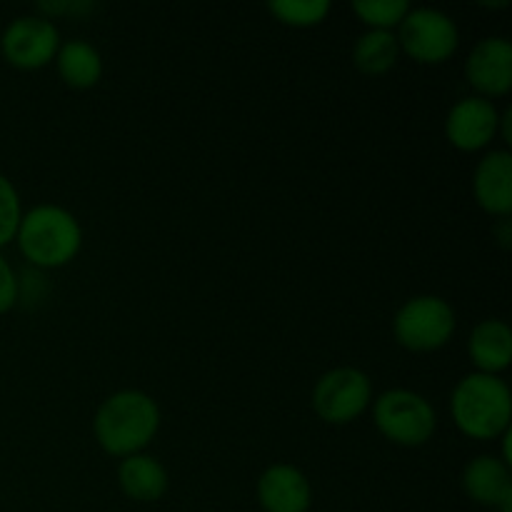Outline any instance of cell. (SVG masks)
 <instances>
[{
  "label": "cell",
  "instance_id": "obj_16",
  "mask_svg": "<svg viewBox=\"0 0 512 512\" xmlns=\"http://www.w3.org/2000/svg\"><path fill=\"white\" fill-rule=\"evenodd\" d=\"M55 68L68 88L88 90L103 78V55L88 40H65L55 55Z\"/></svg>",
  "mask_w": 512,
  "mask_h": 512
},
{
  "label": "cell",
  "instance_id": "obj_1",
  "mask_svg": "<svg viewBox=\"0 0 512 512\" xmlns=\"http://www.w3.org/2000/svg\"><path fill=\"white\" fill-rule=\"evenodd\" d=\"M160 408L153 395L125 388L108 395L93 418V433L100 448L113 458L143 453L160 430Z\"/></svg>",
  "mask_w": 512,
  "mask_h": 512
},
{
  "label": "cell",
  "instance_id": "obj_19",
  "mask_svg": "<svg viewBox=\"0 0 512 512\" xmlns=\"http://www.w3.org/2000/svg\"><path fill=\"white\" fill-rule=\"evenodd\" d=\"M413 5L408 0H355L353 10L368 30H398Z\"/></svg>",
  "mask_w": 512,
  "mask_h": 512
},
{
  "label": "cell",
  "instance_id": "obj_5",
  "mask_svg": "<svg viewBox=\"0 0 512 512\" xmlns=\"http://www.w3.org/2000/svg\"><path fill=\"white\" fill-rule=\"evenodd\" d=\"M458 328L453 305L440 295H415L398 308L393 318V335L405 350L433 353L448 345Z\"/></svg>",
  "mask_w": 512,
  "mask_h": 512
},
{
  "label": "cell",
  "instance_id": "obj_12",
  "mask_svg": "<svg viewBox=\"0 0 512 512\" xmlns=\"http://www.w3.org/2000/svg\"><path fill=\"white\" fill-rule=\"evenodd\" d=\"M463 490L473 503L512 512L510 465L495 455H478L463 468Z\"/></svg>",
  "mask_w": 512,
  "mask_h": 512
},
{
  "label": "cell",
  "instance_id": "obj_4",
  "mask_svg": "<svg viewBox=\"0 0 512 512\" xmlns=\"http://www.w3.org/2000/svg\"><path fill=\"white\" fill-rule=\"evenodd\" d=\"M373 420L380 435L403 448H420L438 430V415L430 400L408 388L380 393L373 403Z\"/></svg>",
  "mask_w": 512,
  "mask_h": 512
},
{
  "label": "cell",
  "instance_id": "obj_7",
  "mask_svg": "<svg viewBox=\"0 0 512 512\" xmlns=\"http://www.w3.org/2000/svg\"><path fill=\"white\" fill-rule=\"evenodd\" d=\"M315 415L328 425H348L358 420L373 403V383L368 373L353 365L328 370L310 395Z\"/></svg>",
  "mask_w": 512,
  "mask_h": 512
},
{
  "label": "cell",
  "instance_id": "obj_22",
  "mask_svg": "<svg viewBox=\"0 0 512 512\" xmlns=\"http://www.w3.org/2000/svg\"><path fill=\"white\" fill-rule=\"evenodd\" d=\"M18 305V273L0 253V315Z\"/></svg>",
  "mask_w": 512,
  "mask_h": 512
},
{
  "label": "cell",
  "instance_id": "obj_18",
  "mask_svg": "<svg viewBox=\"0 0 512 512\" xmlns=\"http://www.w3.org/2000/svg\"><path fill=\"white\" fill-rule=\"evenodd\" d=\"M268 10L290 28H313L320 25L330 13L328 0H273Z\"/></svg>",
  "mask_w": 512,
  "mask_h": 512
},
{
  "label": "cell",
  "instance_id": "obj_2",
  "mask_svg": "<svg viewBox=\"0 0 512 512\" xmlns=\"http://www.w3.org/2000/svg\"><path fill=\"white\" fill-rule=\"evenodd\" d=\"M15 243L30 268H65L83 248V225L63 205L40 203L23 210Z\"/></svg>",
  "mask_w": 512,
  "mask_h": 512
},
{
  "label": "cell",
  "instance_id": "obj_3",
  "mask_svg": "<svg viewBox=\"0 0 512 512\" xmlns=\"http://www.w3.org/2000/svg\"><path fill=\"white\" fill-rule=\"evenodd\" d=\"M450 415L463 435L495 440L510 430L512 393L500 375L468 373L450 395Z\"/></svg>",
  "mask_w": 512,
  "mask_h": 512
},
{
  "label": "cell",
  "instance_id": "obj_8",
  "mask_svg": "<svg viewBox=\"0 0 512 512\" xmlns=\"http://www.w3.org/2000/svg\"><path fill=\"white\" fill-rule=\"evenodd\" d=\"M60 30L45 15H18L0 35V53L13 68L40 70L53 63L60 48Z\"/></svg>",
  "mask_w": 512,
  "mask_h": 512
},
{
  "label": "cell",
  "instance_id": "obj_6",
  "mask_svg": "<svg viewBox=\"0 0 512 512\" xmlns=\"http://www.w3.org/2000/svg\"><path fill=\"white\" fill-rule=\"evenodd\" d=\"M395 35H398L400 53L423 65L445 63L460 45V30L453 15L430 5L410 8Z\"/></svg>",
  "mask_w": 512,
  "mask_h": 512
},
{
  "label": "cell",
  "instance_id": "obj_13",
  "mask_svg": "<svg viewBox=\"0 0 512 512\" xmlns=\"http://www.w3.org/2000/svg\"><path fill=\"white\" fill-rule=\"evenodd\" d=\"M473 195L485 213L508 218L512 213V155L490 150L478 160L473 173Z\"/></svg>",
  "mask_w": 512,
  "mask_h": 512
},
{
  "label": "cell",
  "instance_id": "obj_14",
  "mask_svg": "<svg viewBox=\"0 0 512 512\" xmlns=\"http://www.w3.org/2000/svg\"><path fill=\"white\" fill-rule=\"evenodd\" d=\"M470 363L475 373L500 375L512 363V330L505 320L485 318L473 328L468 338Z\"/></svg>",
  "mask_w": 512,
  "mask_h": 512
},
{
  "label": "cell",
  "instance_id": "obj_15",
  "mask_svg": "<svg viewBox=\"0 0 512 512\" xmlns=\"http://www.w3.org/2000/svg\"><path fill=\"white\" fill-rule=\"evenodd\" d=\"M118 485L125 498L135 503H158L170 488L165 465L158 458L145 453L128 455L118 465Z\"/></svg>",
  "mask_w": 512,
  "mask_h": 512
},
{
  "label": "cell",
  "instance_id": "obj_23",
  "mask_svg": "<svg viewBox=\"0 0 512 512\" xmlns=\"http://www.w3.org/2000/svg\"><path fill=\"white\" fill-rule=\"evenodd\" d=\"M38 10L45 18H58V15H88L98 10V3L90 0H53V3H38Z\"/></svg>",
  "mask_w": 512,
  "mask_h": 512
},
{
  "label": "cell",
  "instance_id": "obj_20",
  "mask_svg": "<svg viewBox=\"0 0 512 512\" xmlns=\"http://www.w3.org/2000/svg\"><path fill=\"white\" fill-rule=\"evenodd\" d=\"M20 218H23V203H20L18 188L8 175L0 173V248L13 243Z\"/></svg>",
  "mask_w": 512,
  "mask_h": 512
},
{
  "label": "cell",
  "instance_id": "obj_10",
  "mask_svg": "<svg viewBox=\"0 0 512 512\" xmlns=\"http://www.w3.org/2000/svg\"><path fill=\"white\" fill-rule=\"evenodd\" d=\"M465 80L480 98H503L512 88V43L503 35H488L465 58Z\"/></svg>",
  "mask_w": 512,
  "mask_h": 512
},
{
  "label": "cell",
  "instance_id": "obj_11",
  "mask_svg": "<svg viewBox=\"0 0 512 512\" xmlns=\"http://www.w3.org/2000/svg\"><path fill=\"white\" fill-rule=\"evenodd\" d=\"M258 503L265 512H308L313 485L295 465L273 463L258 478Z\"/></svg>",
  "mask_w": 512,
  "mask_h": 512
},
{
  "label": "cell",
  "instance_id": "obj_17",
  "mask_svg": "<svg viewBox=\"0 0 512 512\" xmlns=\"http://www.w3.org/2000/svg\"><path fill=\"white\" fill-rule=\"evenodd\" d=\"M400 58L395 30H365L353 45V65L365 75H385Z\"/></svg>",
  "mask_w": 512,
  "mask_h": 512
},
{
  "label": "cell",
  "instance_id": "obj_21",
  "mask_svg": "<svg viewBox=\"0 0 512 512\" xmlns=\"http://www.w3.org/2000/svg\"><path fill=\"white\" fill-rule=\"evenodd\" d=\"M48 293V283H45L43 270L28 268L23 273H18V305H33L40 303Z\"/></svg>",
  "mask_w": 512,
  "mask_h": 512
},
{
  "label": "cell",
  "instance_id": "obj_9",
  "mask_svg": "<svg viewBox=\"0 0 512 512\" xmlns=\"http://www.w3.org/2000/svg\"><path fill=\"white\" fill-rule=\"evenodd\" d=\"M500 130V110L493 100L468 95L460 98L445 118V138L453 148L463 153L483 150L498 138Z\"/></svg>",
  "mask_w": 512,
  "mask_h": 512
},
{
  "label": "cell",
  "instance_id": "obj_24",
  "mask_svg": "<svg viewBox=\"0 0 512 512\" xmlns=\"http://www.w3.org/2000/svg\"><path fill=\"white\" fill-rule=\"evenodd\" d=\"M503 243V248H510V220L508 218H500V230H495Z\"/></svg>",
  "mask_w": 512,
  "mask_h": 512
}]
</instances>
